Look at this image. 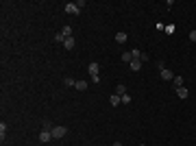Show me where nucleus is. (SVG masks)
I'll list each match as a JSON object with an SVG mask.
<instances>
[{
  "label": "nucleus",
  "mask_w": 196,
  "mask_h": 146,
  "mask_svg": "<svg viewBox=\"0 0 196 146\" xmlns=\"http://www.w3.org/2000/svg\"><path fill=\"white\" fill-rule=\"evenodd\" d=\"M50 133H52V140H61L63 135L68 133V129H65V126H61V124H59V126H52V131H50Z\"/></svg>",
  "instance_id": "1"
},
{
  "label": "nucleus",
  "mask_w": 196,
  "mask_h": 146,
  "mask_svg": "<svg viewBox=\"0 0 196 146\" xmlns=\"http://www.w3.org/2000/svg\"><path fill=\"white\" fill-rule=\"evenodd\" d=\"M87 72L92 76H96V74H100V63H96V61H92L89 66H87Z\"/></svg>",
  "instance_id": "2"
},
{
  "label": "nucleus",
  "mask_w": 196,
  "mask_h": 146,
  "mask_svg": "<svg viewBox=\"0 0 196 146\" xmlns=\"http://www.w3.org/2000/svg\"><path fill=\"white\" fill-rule=\"evenodd\" d=\"M65 13H74V15H79V13H81V9L76 7V2H68V5H65Z\"/></svg>",
  "instance_id": "3"
},
{
  "label": "nucleus",
  "mask_w": 196,
  "mask_h": 146,
  "mask_svg": "<svg viewBox=\"0 0 196 146\" xmlns=\"http://www.w3.org/2000/svg\"><path fill=\"white\" fill-rule=\"evenodd\" d=\"M50 140H52V133L50 131H39V142L46 144V142H50Z\"/></svg>",
  "instance_id": "4"
},
{
  "label": "nucleus",
  "mask_w": 196,
  "mask_h": 146,
  "mask_svg": "<svg viewBox=\"0 0 196 146\" xmlns=\"http://www.w3.org/2000/svg\"><path fill=\"white\" fill-rule=\"evenodd\" d=\"M109 103H111V107H118L120 103H122V96H118V94H111V96H109Z\"/></svg>",
  "instance_id": "5"
},
{
  "label": "nucleus",
  "mask_w": 196,
  "mask_h": 146,
  "mask_svg": "<svg viewBox=\"0 0 196 146\" xmlns=\"http://www.w3.org/2000/svg\"><path fill=\"white\" fill-rule=\"evenodd\" d=\"M176 94H179V98H181V100H185V98H188V96H190V92H188V87H185V85H183V87H179V89H176Z\"/></svg>",
  "instance_id": "6"
},
{
  "label": "nucleus",
  "mask_w": 196,
  "mask_h": 146,
  "mask_svg": "<svg viewBox=\"0 0 196 146\" xmlns=\"http://www.w3.org/2000/svg\"><path fill=\"white\" fill-rule=\"evenodd\" d=\"M159 72H161V79H163V81H170V79H174V74H172V72L168 70V68H163V70H159Z\"/></svg>",
  "instance_id": "7"
},
{
  "label": "nucleus",
  "mask_w": 196,
  "mask_h": 146,
  "mask_svg": "<svg viewBox=\"0 0 196 146\" xmlns=\"http://www.w3.org/2000/svg\"><path fill=\"white\" fill-rule=\"evenodd\" d=\"M116 42H118V44H124V42H126V31L116 33Z\"/></svg>",
  "instance_id": "8"
},
{
  "label": "nucleus",
  "mask_w": 196,
  "mask_h": 146,
  "mask_svg": "<svg viewBox=\"0 0 196 146\" xmlns=\"http://www.w3.org/2000/svg\"><path fill=\"white\" fill-rule=\"evenodd\" d=\"M74 44H76V42H74V37H68V39L63 42V46H65V50H74Z\"/></svg>",
  "instance_id": "9"
},
{
  "label": "nucleus",
  "mask_w": 196,
  "mask_h": 146,
  "mask_svg": "<svg viewBox=\"0 0 196 146\" xmlns=\"http://www.w3.org/2000/svg\"><path fill=\"white\" fill-rule=\"evenodd\" d=\"M129 66H131V70H133V72H137L139 68H142V61H139V59H133V61L129 63Z\"/></svg>",
  "instance_id": "10"
},
{
  "label": "nucleus",
  "mask_w": 196,
  "mask_h": 146,
  "mask_svg": "<svg viewBox=\"0 0 196 146\" xmlns=\"http://www.w3.org/2000/svg\"><path fill=\"white\" fill-rule=\"evenodd\" d=\"M74 87H76L79 92H85V89H87V81H76V85H74Z\"/></svg>",
  "instance_id": "11"
},
{
  "label": "nucleus",
  "mask_w": 196,
  "mask_h": 146,
  "mask_svg": "<svg viewBox=\"0 0 196 146\" xmlns=\"http://www.w3.org/2000/svg\"><path fill=\"white\" fill-rule=\"evenodd\" d=\"M116 94H118V96H124V94H126V85L118 83V87H116Z\"/></svg>",
  "instance_id": "12"
},
{
  "label": "nucleus",
  "mask_w": 196,
  "mask_h": 146,
  "mask_svg": "<svg viewBox=\"0 0 196 146\" xmlns=\"http://www.w3.org/2000/svg\"><path fill=\"white\" fill-rule=\"evenodd\" d=\"M63 85H65V87H72V85H76V81L70 79V76H65V79H63Z\"/></svg>",
  "instance_id": "13"
},
{
  "label": "nucleus",
  "mask_w": 196,
  "mask_h": 146,
  "mask_svg": "<svg viewBox=\"0 0 196 146\" xmlns=\"http://www.w3.org/2000/svg\"><path fill=\"white\" fill-rule=\"evenodd\" d=\"M172 81H174V87H176V89H179V87H183V76H174Z\"/></svg>",
  "instance_id": "14"
},
{
  "label": "nucleus",
  "mask_w": 196,
  "mask_h": 146,
  "mask_svg": "<svg viewBox=\"0 0 196 146\" xmlns=\"http://www.w3.org/2000/svg\"><path fill=\"white\" fill-rule=\"evenodd\" d=\"M122 61H133V54H131V50H126V52H122Z\"/></svg>",
  "instance_id": "15"
},
{
  "label": "nucleus",
  "mask_w": 196,
  "mask_h": 146,
  "mask_svg": "<svg viewBox=\"0 0 196 146\" xmlns=\"http://www.w3.org/2000/svg\"><path fill=\"white\" fill-rule=\"evenodd\" d=\"M5 135H7V124L0 122V140H5Z\"/></svg>",
  "instance_id": "16"
},
{
  "label": "nucleus",
  "mask_w": 196,
  "mask_h": 146,
  "mask_svg": "<svg viewBox=\"0 0 196 146\" xmlns=\"http://www.w3.org/2000/svg\"><path fill=\"white\" fill-rule=\"evenodd\" d=\"M61 33L65 35V39H68V37H72V29H70V26H63V29H61Z\"/></svg>",
  "instance_id": "17"
},
{
  "label": "nucleus",
  "mask_w": 196,
  "mask_h": 146,
  "mask_svg": "<svg viewBox=\"0 0 196 146\" xmlns=\"http://www.w3.org/2000/svg\"><path fill=\"white\" fill-rule=\"evenodd\" d=\"M131 54H133V59H139V61H142V50L133 48V50H131Z\"/></svg>",
  "instance_id": "18"
},
{
  "label": "nucleus",
  "mask_w": 196,
  "mask_h": 146,
  "mask_svg": "<svg viewBox=\"0 0 196 146\" xmlns=\"http://www.w3.org/2000/svg\"><path fill=\"white\" fill-rule=\"evenodd\" d=\"M54 42H61V44H63V42H65V35H63V33L59 31L57 35H54Z\"/></svg>",
  "instance_id": "19"
},
{
  "label": "nucleus",
  "mask_w": 196,
  "mask_h": 146,
  "mask_svg": "<svg viewBox=\"0 0 196 146\" xmlns=\"http://www.w3.org/2000/svg\"><path fill=\"white\" fill-rule=\"evenodd\" d=\"M44 131H52V124H50V120H44Z\"/></svg>",
  "instance_id": "20"
},
{
  "label": "nucleus",
  "mask_w": 196,
  "mask_h": 146,
  "mask_svg": "<svg viewBox=\"0 0 196 146\" xmlns=\"http://www.w3.org/2000/svg\"><path fill=\"white\" fill-rule=\"evenodd\" d=\"M122 103H124V105H129V103H131V96H129V94H124V96H122Z\"/></svg>",
  "instance_id": "21"
},
{
  "label": "nucleus",
  "mask_w": 196,
  "mask_h": 146,
  "mask_svg": "<svg viewBox=\"0 0 196 146\" xmlns=\"http://www.w3.org/2000/svg\"><path fill=\"white\" fill-rule=\"evenodd\" d=\"M190 42H196V31H190Z\"/></svg>",
  "instance_id": "22"
},
{
  "label": "nucleus",
  "mask_w": 196,
  "mask_h": 146,
  "mask_svg": "<svg viewBox=\"0 0 196 146\" xmlns=\"http://www.w3.org/2000/svg\"><path fill=\"white\" fill-rule=\"evenodd\" d=\"M114 146H124V144L122 142H114Z\"/></svg>",
  "instance_id": "23"
},
{
  "label": "nucleus",
  "mask_w": 196,
  "mask_h": 146,
  "mask_svg": "<svg viewBox=\"0 0 196 146\" xmlns=\"http://www.w3.org/2000/svg\"><path fill=\"white\" fill-rule=\"evenodd\" d=\"M139 146H146V144H139Z\"/></svg>",
  "instance_id": "24"
}]
</instances>
